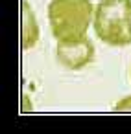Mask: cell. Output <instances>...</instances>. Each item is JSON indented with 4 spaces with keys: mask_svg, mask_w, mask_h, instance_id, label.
<instances>
[{
    "mask_svg": "<svg viewBox=\"0 0 131 134\" xmlns=\"http://www.w3.org/2000/svg\"><path fill=\"white\" fill-rule=\"evenodd\" d=\"M22 50H32L39 41V26L26 0H22Z\"/></svg>",
    "mask_w": 131,
    "mask_h": 134,
    "instance_id": "obj_4",
    "label": "cell"
},
{
    "mask_svg": "<svg viewBox=\"0 0 131 134\" xmlns=\"http://www.w3.org/2000/svg\"><path fill=\"white\" fill-rule=\"evenodd\" d=\"M114 108H116V110H131V97H124L122 101L116 103Z\"/></svg>",
    "mask_w": 131,
    "mask_h": 134,
    "instance_id": "obj_5",
    "label": "cell"
},
{
    "mask_svg": "<svg viewBox=\"0 0 131 134\" xmlns=\"http://www.w3.org/2000/svg\"><path fill=\"white\" fill-rule=\"evenodd\" d=\"M94 33L109 46L131 44V0H100L92 19Z\"/></svg>",
    "mask_w": 131,
    "mask_h": 134,
    "instance_id": "obj_2",
    "label": "cell"
},
{
    "mask_svg": "<svg viewBox=\"0 0 131 134\" xmlns=\"http://www.w3.org/2000/svg\"><path fill=\"white\" fill-rule=\"evenodd\" d=\"M56 57L67 70H81L94 61V44L89 37L78 41H57Z\"/></svg>",
    "mask_w": 131,
    "mask_h": 134,
    "instance_id": "obj_3",
    "label": "cell"
},
{
    "mask_svg": "<svg viewBox=\"0 0 131 134\" xmlns=\"http://www.w3.org/2000/svg\"><path fill=\"white\" fill-rule=\"evenodd\" d=\"M129 77H131V68H129Z\"/></svg>",
    "mask_w": 131,
    "mask_h": 134,
    "instance_id": "obj_6",
    "label": "cell"
},
{
    "mask_svg": "<svg viewBox=\"0 0 131 134\" xmlns=\"http://www.w3.org/2000/svg\"><path fill=\"white\" fill-rule=\"evenodd\" d=\"M94 19L90 0H50L48 22L57 41H78L87 37V30Z\"/></svg>",
    "mask_w": 131,
    "mask_h": 134,
    "instance_id": "obj_1",
    "label": "cell"
}]
</instances>
